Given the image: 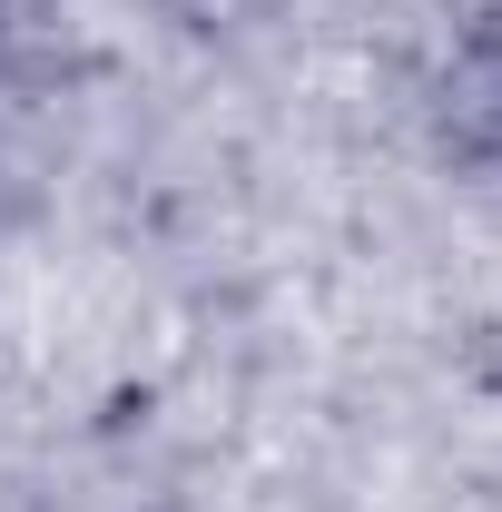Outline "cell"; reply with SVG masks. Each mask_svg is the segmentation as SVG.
<instances>
[{
  "label": "cell",
  "mask_w": 502,
  "mask_h": 512,
  "mask_svg": "<svg viewBox=\"0 0 502 512\" xmlns=\"http://www.w3.org/2000/svg\"><path fill=\"white\" fill-rule=\"evenodd\" d=\"M443 128H453V148L502 158V40H473L453 60V79H443Z\"/></svg>",
  "instance_id": "1"
}]
</instances>
